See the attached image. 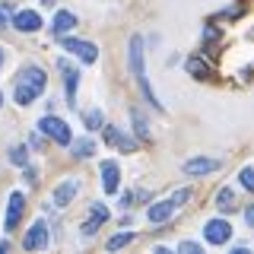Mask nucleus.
Wrapping results in <instances>:
<instances>
[{
    "instance_id": "nucleus-1",
    "label": "nucleus",
    "mask_w": 254,
    "mask_h": 254,
    "mask_svg": "<svg viewBox=\"0 0 254 254\" xmlns=\"http://www.w3.org/2000/svg\"><path fill=\"white\" fill-rule=\"evenodd\" d=\"M130 70H133V76H137L143 95L149 99V105L162 108V105H159V99H156V92H153V86H149V79H146V70H143V42H140V38H133V42H130Z\"/></svg>"
},
{
    "instance_id": "nucleus-16",
    "label": "nucleus",
    "mask_w": 254,
    "mask_h": 254,
    "mask_svg": "<svg viewBox=\"0 0 254 254\" xmlns=\"http://www.w3.org/2000/svg\"><path fill=\"white\" fill-rule=\"evenodd\" d=\"M185 67H188V73H190V76H197V79H210V64H203L200 58H188V61H185Z\"/></svg>"
},
{
    "instance_id": "nucleus-8",
    "label": "nucleus",
    "mask_w": 254,
    "mask_h": 254,
    "mask_svg": "<svg viewBox=\"0 0 254 254\" xmlns=\"http://www.w3.org/2000/svg\"><path fill=\"white\" fill-rule=\"evenodd\" d=\"M58 70L64 73V83H67V102L73 105V99H76V83H79V73L73 67H70L67 61H58Z\"/></svg>"
},
{
    "instance_id": "nucleus-13",
    "label": "nucleus",
    "mask_w": 254,
    "mask_h": 254,
    "mask_svg": "<svg viewBox=\"0 0 254 254\" xmlns=\"http://www.w3.org/2000/svg\"><path fill=\"white\" fill-rule=\"evenodd\" d=\"M19 83H26V86H32L35 92H42V89H45V73H42L38 67H26V70L19 73Z\"/></svg>"
},
{
    "instance_id": "nucleus-6",
    "label": "nucleus",
    "mask_w": 254,
    "mask_h": 254,
    "mask_svg": "<svg viewBox=\"0 0 254 254\" xmlns=\"http://www.w3.org/2000/svg\"><path fill=\"white\" fill-rule=\"evenodd\" d=\"M61 45L67 48V51H73L76 58H83L86 64H92L95 58H99V51H95V45H92V42H79V38H64Z\"/></svg>"
},
{
    "instance_id": "nucleus-2",
    "label": "nucleus",
    "mask_w": 254,
    "mask_h": 254,
    "mask_svg": "<svg viewBox=\"0 0 254 254\" xmlns=\"http://www.w3.org/2000/svg\"><path fill=\"white\" fill-rule=\"evenodd\" d=\"M38 130H42L45 137L58 140L61 146H67V143H70V127L64 124L61 118H54V115H48V118H42V121H38Z\"/></svg>"
},
{
    "instance_id": "nucleus-28",
    "label": "nucleus",
    "mask_w": 254,
    "mask_h": 254,
    "mask_svg": "<svg viewBox=\"0 0 254 254\" xmlns=\"http://www.w3.org/2000/svg\"><path fill=\"white\" fill-rule=\"evenodd\" d=\"M181 251H188V254H197V251H200V248H197L194 242H181Z\"/></svg>"
},
{
    "instance_id": "nucleus-12",
    "label": "nucleus",
    "mask_w": 254,
    "mask_h": 254,
    "mask_svg": "<svg viewBox=\"0 0 254 254\" xmlns=\"http://www.w3.org/2000/svg\"><path fill=\"white\" fill-rule=\"evenodd\" d=\"M118 181H121V172H118V162H102V188L108 194L118 190Z\"/></svg>"
},
{
    "instance_id": "nucleus-26",
    "label": "nucleus",
    "mask_w": 254,
    "mask_h": 254,
    "mask_svg": "<svg viewBox=\"0 0 254 254\" xmlns=\"http://www.w3.org/2000/svg\"><path fill=\"white\" fill-rule=\"evenodd\" d=\"M10 13H13V6H10V3L0 6V29H6V19H10Z\"/></svg>"
},
{
    "instance_id": "nucleus-30",
    "label": "nucleus",
    "mask_w": 254,
    "mask_h": 254,
    "mask_svg": "<svg viewBox=\"0 0 254 254\" xmlns=\"http://www.w3.org/2000/svg\"><path fill=\"white\" fill-rule=\"evenodd\" d=\"M0 64H3V51H0Z\"/></svg>"
},
{
    "instance_id": "nucleus-29",
    "label": "nucleus",
    "mask_w": 254,
    "mask_h": 254,
    "mask_svg": "<svg viewBox=\"0 0 254 254\" xmlns=\"http://www.w3.org/2000/svg\"><path fill=\"white\" fill-rule=\"evenodd\" d=\"M245 219H248V226L254 229V206H248V213H245Z\"/></svg>"
},
{
    "instance_id": "nucleus-21",
    "label": "nucleus",
    "mask_w": 254,
    "mask_h": 254,
    "mask_svg": "<svg viewBox=\"0 0 254 254\" xmlns=\"http://www.w3.org/2000/svg\"><path fill=\"white\" fill-rule=\"evenodd\" d=\"M130 242H133V232H121V235L108 238V251H118V248H124V245H130Z\"/></svg>"
},
{
    "instance_id": "nucleus-14",
    "label": "nucleus",
    "mask_w": 254,
    "mask_h": 254,
    "mask_svg": "<svg viewBox=\"0 0 254 254\" xmlns=\"http://www.w3.org/2000/svg\"><path fill=\"white\" fill-rule=\"evenodd\" d=\"M73 26H76V16H73V13L61 10L58 16H54V35H64V32H70Z\"/></svg>"
},
{
    "instance_id": "nucleus-4",
    "label": "nucleus",
    "mask_w": 254,
    "mask_h": 254,
    "mask_svg": "<svg viewBox=\"0 0 254 254\" xmlns=\"http://www.w3.org/2000/svg\"><path fill=\"white\" fill-rule=\"evenodd\" d=\"M22 210H26V197H22V194H10V203H6V219H3L6 232H13V229L19 226Z\"/></svg>"
},
{
    "instance_id": "nucleus-22",
    "label": "nucleus",
    "mask_w": 254,
    "mask_h": 254,
    "mask_svg": "<svg viewBox=\"0 0 254 254\" xmlns=\"http://www.w3.org/2000/svg\"><path fill=\"white\" fill-rule=\"evenodd\" d=\"M146 190H130V194H124V206H137V200H146Z\"/></svg>"
},
{
    "instance_id": "nucleus-18",
    "label": "nucleus",
    "mask_w": 254,
    "mask_h": 254,
    "mask_svg": "<svg viewBox=\"0 0 254 254\" xmlns=\"http://www.w3.org/2000/svg\"><path fill=\"white\" fill-rule=\"evenodd\" d=\"M172 210H175L172 200L169 203H153V206H149V219H153V222H165L172 216Z\"/></svg>"
},
{
    "instance_id": "nucleus-20",
    "label": "nucleus",
    "mask_w": 254,
    "mask_h": 254,
    "mask_svg": "<svg viewBox=\"0 0 254 254\" xmlns=\"http://www.w3.org/2000/svg\"><path fill=\"white\" fill-rule=\"evenodd\" d=\"M95 153V143L92 140H79L76 146H73V159H89Z\"/></svg>"
},
{
    "instance_id": "nucleus-7",
    "label": "nucleus",
    "mask_w": 254,
    "mask_h": 254,
    "mask_svg": "<svg viewBox=\"0 0 254 254\" xmlns=\"http://www.w3.org/2000/svg\"><path fill=\"white\" fill-rule=\"evenodd\" d=\"M13 26L19 32H35L38 26H42V16H38L35 10H22V13L13 16Z\"/></svg>"
},
{
    "instance_id": "nucleus-31",
    "label": "nucleus",
    "mask_w": 254,
    "mask_h": 254,
    "mask_svg": "<svg viewBox=\"0 0 254 254\" xmlns=\"http://www.w3.org/2000/svg\"><path fill=\"white\" fill-rule=\"evenodd\" d=\"M0 102H3V95H0Z\"/></svg>"
},
{
    "instance_id": "nucleus-10",
    "label": "nucleus",
    "mask_w": 254,
    "mask_h": 254,
    "mask_svg": "<svg viewBox=\"0 0 254 254\" xmlns=\"http://www.w3.org/2000/svg\"><path fill=\"white\" fill-rule=\"evenodd\" d=\"M105 219H108V210H105L102 203H92V210H89V219L83 222V235H95V229H99Z\"/></svg>"
},
{
    "instance_id": "nucleus-3",
    "label": "nucleus",
    "mask_w": 254,
    "mask_h": 254,
    "mask_svg": "<svg viewBox=\"0 0 254 254\" xmlns=\"http://www.w3.org/2000/svg\"><path fill=\"white\" fill-rule=\"evenodd\" d=\"M203 235H206V242H210V245H226L229 235H232V226H229L226 219H210L203 226Z\"/></svg>"
},
{
    "instance_id": "nucleus-11",
    "label": "nucleus",
    "mask_w": 254,
    "mask_h": 254,
    "mask_svg": "<svg viewBox=\"0 0 254 254\" xmlns=\"http://www.w3.org/2000/svg\"><path fill=\"white\" fill-rule=\"evenodd\" d=\"M76 190H79V181L76 178H67L64 185H58V190H54V203H58V206H67L76 197Z\"/></svg>"
},
{
    "instance_id": "nucleus-27",
    "label": "nucleus",
    "mask_w": 254,
    "mask_h": 254,
    "mask_svg": "<svg viewBox=\"0 0 254 254\" xmlns=\"http://www.w3.org/2000/svg\"><path fill=\"white\" fill-rule=\"evenodd\" d=\"M86 124H89V127H102V115H99V111H89V115H86Z\"/></svg>"
},
{
    "instance_id": "nucleus-25",
    "label": "nucleus",
    "mask_w": 254,
    "mask_h": 254,
    "mask_svg": "<svg viewBox=\"0 0 254 254\" xmlns=\"http://www.w3.org/2000/svg\"><path fill=\"white\" fill-rule=\"evenodd\" d=\"M188 200H190V190L185 188V190H178V194H175V200H172V203H175V206H185Z\"/></svg>"
},
{
    "instance_id": "nucleus-19",
    "label": "nucleus",
    "mask_w": 254,
    "mask_h": 254,
    "mask_svg": "<svg viewBox=\"0 0 254 254\" xmlns=\"http://www.w3.org/2000/svg\"><path fill=\"white\" fill-rule=\"evenodd\" d=\"M35 89H32V86H26V83H16V102H19V105H29L32 99H35Z\"/></svg>"
},
{
    "instance_id": "nucleus-23",
    "label": "nucleus",
    "mask_w": 254,
    "mask_h": 254,
    "mask_svg": "<svg viewBox=\"0 0 254 254\" xmlns=\"http://www.w3.org/2000/svg\"><path fill=\"white\" fill-rule=\"evenodd\" d=\"M10 159H13L16 165H26V162H29V156H26V146H13V149H10Z\"/></svg>"
},
{
    "instance_id": "nucleus-9",
    "label": "nucleus",
    "mask_w": 254,
    "mask_h": 254,
    "mask_svg": "<svg viewBox=\"0 0 254 254\" xmlns=\"http://www.w3.org/2000/svg\"><path fill=\"white\" fill-rule=\"evenodd\" d=\"M219 169V159H188L185 162V175H210Z\"/></svg>"
},
{
    "instance_id": "nucleus-24",
    "label": "nucleus",
    "mask_w": 254,
    "mask_h": 254,
    "mask_svg": "<svg viewBox=\"0 0 254 254\" xmlns=\"http://www.w3.org/2000/svg\"><path fill=\"white\" fill-rule=\"evenodd\" d=\"M238 178H242V185L248 188V190H254V169H242V175H238Z\"/></svg>"
},
{
    "instance_id": "nucleus-17",
    "label": "nucleus",
    "mask_w": 254,
    "mask_h": 254,
    "mask_svg": "<svg viewBox=\"0 0 254 254\" xmlns=\"http://www.w3.org/2000/svg\"><path fill=\"white\" fill-rule=\"evenodd\" d=\"M235 190L232 188H222L219 194H216V210H222V213H232L235 210Z\"/></svg>"
},
{
    "instance_id": "nucleus-15",
    "label": "nucleus",
    "mask_w": 254,
    "mask_h": 254,
    "mask_svg": "<svg viewBox=\"0 0 254 254\" xmlns=\"http://www.w3.org/2000/svg\"><path fill=\"white\" fill-rule=\"evenodd\" d=\"M105 140H108V143H115V146H118V149H124V153H130V149L137 146V143H133V140H127L124 133H118L115 127H105Z\"/></svg>"
},
{
    "instance_id": "nucleus-5",
    "label": "nucleus",
    "mask_w": 254,
    "mask_h": 254,
    "mask_svg": "<svg viewBox=\"0 0 254 254\" xmlns=\"http://www.w3.org/2000/svg\"><path fill=\"white\" fill-rule=\"evenodd\" d=\"M22 245H26L29 251H42V248H48V226H45V222H35V226L26 232V238H22Z\"/></svg>"
}]
</instances>
